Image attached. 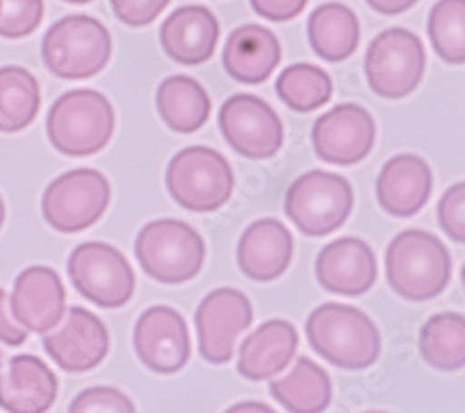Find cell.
I'll return each mask as SVG.
<instances>
[{"instance_id": "484cf974", "label": "cell", "mask_w": 465, "mask_h": 413, "mask_svg": "<svg viewBox=\"0 0 465 413\" xmlns=\"http://www.w3.org/2000/svg\"><path fill=\"white\" fill-rule=\"evenodd\" d=\"M270 393L287 411L321 413L331 402V380L321 365L302 356L287 377L270 384Z\"/></svg>"}, {"instance_id": "f1b7e54d", "label": "cell", "mask_w": 465, "mask_h": 413, "mask_svg": "<svg viewBox=\"0 0 465 413\" xmlns=\"http://www.w3.org/2000/svg\"><path fill=\"white\" fill-rule=\"evenodd\" d=\"M278 97L294 112L319 110L333 93L330 74L313 64H294L282 71L276 81Z\"/></svg>"}, {"instance_id": "e575fe53", "label": "cell", "mask_w": 465, "mask_h": 413, "mask_svg": "<svg viewBox=\"0 0 465 413\" xmlns=\"http://www.w3.org/2000/svg\"><path fill=\"white\" fill-rule=\"evenodd\" d=\"M250 3L257 15L268 21L283 23L298 17L309 0H250Z\"/></svg>"}, {"instance_id": "74e56055", "label": "cell", "mask_w": 465, "mask_h": 413, "mask_svg": "<svg viewBox=\"0 0 465 413\" xmlns=\"http://www.w3.org/2000/svg\"><path fill=\"white\" fill-rule=\"evenodd\" d=\"M229 411H270V413H272L274 409L270 406L261 404V402H241L237 406L229 408Z\"/></svg>"}, {"instance_id": "cb8c5ba5", "label": "cell", "mask_w": 465, "mask_h": 413, "mask_svg": "<svg viewBox=\"0 0 465 413\" xmlns=\"http://www.w3.org/2000/svg\"><path fill=\"white\" fill-rule=\"evenodd\" d=\"M312 49L324 62H344L360 45V21L356 14L339 3L319 6L307 23Z\"/></svg>"}, {"instance_id": "3957f363", "label": "cell", "mask_w": 465, "mask_h": 413, "mask_svg": "<svg viewBox=\"0 0 465 413\" xmlns=\"http://www.w3.org/2000/svg\"><path fill=\"white\" fill-rule=\"evenodd\" d=\"M134 255L142 270L154 281L181 285L202 272L207 248L192 225L163 218L143 225L134 242Z\"/></svg>"}, {"instance_id": "7c38bea8", "label": "cell", "mask_w": 465, "mask_h": 413, "mask_svg": "<svg viewBox=\"0 0 465 413\" xmlns=\"http://www.w3.org/2000/svg\"><path fill=\"white\" fill-rule=\"evenodd\" d=\"M253 322L248 296L237 289H216L202 300L196 311L200 354L214 365L229 363L239 335Z\"/></svg>"}, {"instance_id": "1f68e13d", "label": "cell", "mask_w": 465, "mask_h": 413, "mask_svg": "<svg viewBox=\"0 0 465 413\" xmlns=\"http://www.w3.org/2000/svg\"><path fill=\"white\" fill-rule=\"evenodd\" d=\"M134 402L115 388H90L76 395L69 404L71 413H92V411H112V413H133Z\"/></svg>"}, {"instance_id": "836d02e7", "label": "cell", "mask_w": 465, "mask_h": 413, "mask_svg": "<svg viewBox=\"0 0 465 413\" xmlns=\"http://www.w3.org/2000/svg\"><path fill=\"white\" fill-rule=\"evenodd\" d=\"M112 10L124 25L140 28L151 25L172 3V0H110Z\"/></svg>"}, {"instance_id": "f546056e", "label": "cell", "mask_w": 465, "mask_h": 413, "mask_svg": "<svg viewBox=\"0 0 465 413\" xmlns=\"http://www.w3.org/2000/svg\"><path fill=\"white\" fill-rule=\"evenodd\" d=\"M429 35L436 54L450 64L465 62V0H440L429 17Z\"/></svg>"}, {"instance_id": "9a60e30c", "label": "cell", "mask_w": 465, "mask_h": 413, "mask_svg": "<svg viewBox=\"0 0 465 413\" xmlns=\"http://www.w3.org/2000/svg\"><path fill=\"white\" fill-rule=\"evenodd\" d=\"M44 349L62 370L81 374L99 367L108 356L110 333L95 313L74 306L64 324L44 337Z\"/></svg>"}, {"instance_id": "d6a6232c", "label": "cell", "mask_w": 465, "mask_h": 413, "mask_svg": "<svg viewBox=\"0 0 465 413\" xmlns=\"http://www.w3.org/2000/svg\"><path fill=\"white\" fill-rule=\"evenodd\" d=\"M438 220L450 241L465 242V182H456L443 194L438 205Z\"/></svg>"}, {"instance_id": "4316f807", "label": "cell", "mask_w": 465, "mask_h": 413, "mask_svg": "<svg viewBox=\"0 0 465 413\" xmlns=\"http://www.w3.org/2000/svg\"><path fill=\"white\" fill-rule=\"evenodd\" d=\"M42 88L21 65L0 67V133H21L37 116Z\"/></svg>"}, {"instance_id": "9c48e42d", "label": "cell", "mask_w": 465, "mask_h": 413, "mask_svg": "<svg viewBox=\"0 0 465 413\" xmlns=\"http://www.w3.org/2000/svg\"><path fill=\"white\" fill-rule=\"evenodd\" d=\"M110 196V182L101 172L76 168L47 186L42 200L44 218L60 233H81L101 220Z\"/></svg>"}, {"instance_id": "52a82bcc", "label": "cell", "mask_w": 465, "mask_h": 413, "mask_svg": "<svg viewBox=\"0 0 465 413\" xmlns=\"http://www.w3.org/2000/svg\"><path fill=\"white\" fill-rule=\"evenodd\" d=\"M354 209L352 184L342 175L312 170L285 194V214L307 237H326L342 228Z\"/></svg>"}, {"instance_id": "ba28073f", "label": "cell", "mask_w": 465, "mask_h": 413, "mask_svg": "<svg viewBox=\"0 0 465 413\" xmlns=\"http://www.w3.org/2000/svg\"><path fill=\"white\" fill-rule=\"evenodd\" d=\"M73 287L92 304L115 310L131 302L136 276L127 257L106 242H84L76 246L67 261Z\"/></svg>"}, {"instance_id": "d6986e66", "label": "cell", "mask_w": 465, "mask_h": 413, "mask_svg": "<svg viewBox=\"0 0 465 413\" xmlns=\"http://www.w3.org/2000/svg\"><path fill=\"white\" fill-rule=\"evenodd\" d=\"M58 397L51 367L32 354H19L0 372V408L14 413H44Z\"/></svg>"}, {"instance_id": "ffe728a7", "label": "cell", "mask_w": 465, "mask_h": 413, "mask_svg": "<svg viewBox=\"0 0 465 413\" xmlns=\"http://www.w3.org/2000/svg\"><path fill=\"white\" fill-rule=\"evenodd\" d=\"M432 194V172L417 155H397L387 161L376 181L380 207L391 216L417 214Z\"/></svg>"}, {"instance_id": "5bb4252c", "label": "cell", "mask_w": 465, "mask_h": 413, "mask_svg": "<svg viewBox=\"0 0 465 413\" xmlns=\"http://www.w3.org/2000/svg\"><path fill=\"white\" fill-rule=\"evenodd\" d=\"M133 341L140 361L157 374L179 372L192 354L186 320L170 306L143 311L134 326Z\"/></svg>"}, {"instance_id": "d590c367", "label": "cell", "mask_w": 465, "mask_h": 413, "mask_svg": "<svg viewBox=\"0 0 465 413\" xmlns=\"http://www.w3.org/2000/svg\"><path fill=\"white\" fill-rule=\"evenodd\" d=\"M6 290L0 289V341L8 347H21L26 341V331L10 320L6 313Z\"/></svg>"}, {"instance_id": "5b68a950", "label": "cell", "mask_w": 465, "mask_h": 413, "mask_svg": "<svg viewBox=\"0 0 465 413\" xmlns=\"http://www.w3.org/2000/svg\"><path fill=\"white\" fill-rule=\"evenodd\" d=\"M112 56L108 28L90 15H67L56 21L44 37L45 67L64 81L92 79Z\"/></svg>"}, {"instance_id": "e0dca14e", "label": "cell", "mask_w": 465, "mask_h": 413, "mask_svg": "<svg viewBox=\"0 0 465 413\" xmlns=\"http://www.w3.org/2000/svg\"><path fill=\"white\" fill-rule=\"evenodd\" d=\"M14 319L28 331L45 333L53 329L65 311V287L56 270L30 267L14 285L10 300Z\"/></svg>"}, {"instance_id": "ac0fdd59", "label": "cell", "mask_w": 465, "mask_h": 413, "mask_svg": "<svg viewBox=\"0 0 465 413\" xmlns=\"http://www.w3.org/2000/svg\"><path fill=\"white\" fill-rule=\"evenodd\" d=\"M294 239L287 225L276 218H261L248 225L237 248L242 274L253 281H274L289 269Z\"/></svg>"}, {"instance_id": "6da1fadb", "label": "cell", "mask_w": 465, "mask_h": 413, "mask_svg": "<svg viewBox=\"0 0 465 413\" xmlns=\"http://www.w3.org/2000/svg\"><path fill=\"white\" fill-rule=\"evenodd\" d=\"M307 341L328 363L346 369H369L381 352L376 324L361 310L346 304H322L305 322Z\"/></svg>"}, {"instance_id": "7a4b0ae2", "label": "cell", "mask_w": 465, "mask_h": 413, "mask_svg": "<svg viewBox=\"0 0 465 413\" xmlns=\"http://www.w3.org/2000/svg\"><path fill=\"white\" fill-rule=\"evenodd\" d=\"M452 272L445 244L424 230L399 233L385 253V274L391 289L410 302H426L440 296Z\"/></svg>"}, {"instance_id": "83f0119b", "label": "cell", "mask_w": 465, "mask_h": 413, "mask_svg": "<svg viewBox=\"0 0 465 413\" xmlns=\"http://www.w3.org/2000/svg\"><path fill=\"white\" fill-rule=\"evenodd\" d=\"M422 359L438 370L454 372L465 365V319L445 311L432 315L419 331Z\"/></svg>"}, {"instance_id": "4dcf8cb0", "label": "cell", "mask_w": 465, "mask_h": 413, "mask_svg": "<svg viewBox=\"0 0 465 413\" xmlns=\"http://www.w3.org/2000/svg\"><path fill=\"white\" fill-rule=\"evenodd\" d=\"M44 0H0V37L19 40L37 30L44 19Z\"/></svg>"}, {"instance_id": "7402d4cb", "label": "cell", "mask_w": 465, "mask_h": 413, "mask_svg": "<svg viewBox=\"0 0 465 413\" xmlns=\"http://www.w3.org/2000/svg\"><path fill=\"white\" fill-rule=\"evenodd\" d=\"M298 331L289 320L261 324L241 345L237 370L244 379L262 382L283 372L298 350Z\"/></svg>"}, {"instance_id": "8fae6325", "label": "cell", "mask_w": 465, "mask_h": 413, "mask_svg": "<svg viewBox=\"0 0 465 413\" xmlns=\"http://www.w3.org/2000/svg\"><path fill=\"white\" fill-rule=\"evenodd\" d=\"M218 123L225 142L246 159H272L283 145L280 116L257 95L239 93L229 97L220 108Z\"/></svg>"}, {"instance_id": "44dd1931", "label": "cell", "mask_w": 465, "mask_h": 413, "mask_svg": "<svg viewBox=\"0 0 465 413\" xmlns=\"http://www.w3.org/2000/svg\"><path fill=\"white\" fill-rule=\"evenodd\" d=\"M220 40V23L205 6H183L161 26L164 53L183 65H200L213 58Z\"/></svg>"}, {"instance_id": "f35d334b", "label": "cell", "mask_w": 465, "mask_h": 413, "mask_svg": "<svg viewBox=\"0 0 465 413\" xmlns=\"http://www.w3.org/2000/svg\"><path fill=\"white\" fill-rule=\"evenodd\" d=\"M5 220H6V207H5V202H3V198H0V228H3Z\"/></svg>"}, {"instance_id": "d4e9b609", "label": "cell", "mask_w": 465, "mask_h": 413, "mask_svg": "<svg viewBox=\"0 0 465 413\" xmlns=\"http://www.w3.org/2000/svg\"><path fill=\"white\" fill-rule=\"evenodd\" d=\"M161 120L179 134L200 131L211 116V99L205 88L186 74H173L157 90Z\"/></svg>"}, {"instance_id": "277c9868", "label": "cell", "mask_w": 465, "mask_h": 413, "mask_svg": "<svg viewBox=\"0 0 465 413\" xmlns=\"http://www.w3.org/2000/svg\"><path fill=\"white\" fill-rule=\"evenodd\" d=\"M115 129L110 101L95 90H71L56 99L47 116V136L67 157H90L104 149Z\"/></svg>"}, {"instance_id": "ab89813d", "label": "cell", "mask_w": 465, "mask_h": 413, "mask_svg": "<svg viewBox=\"0 0 465 413\" xmlns=\"http://www.w3.org/2000/svg\"><path fill=\"white\" fill-rule=\"evenodd\" d=\"M64 3H69V5H88V3H92V0H64Z\"/></svg>"}, {"instance_id": "8d00e7d4", "label": "cell", "mask_w": 465, "mask_h": 413, "mask_svg": "<svg viewBox=\"0 0 465 413\" xmlns=\"http://www.w3.org/2000/svg\"><path fill=\"white\" fill-rule=\"evenodd\" d=\"M419 0H367V5L381 15H399L408 12Z\"/></svg>"}, {"instance_id": "30bf717a", "label": "cell", "mask_w": 465, "mask_h": 413, "mask_svg": "<svg viewBox=\"0 0 465 413\" xmlns=\"http://www.w3.org/2000/svg\"><path fill=\"white\" fill-rule=\"evenodd\" d=\"M426 53L419 35L406 28L378 34L365 54V74L371 90L385 99L408 97L420 84Z\"/></svg>"}, {"instance_id": "8992f818", "label": "cell", "mask_w": 465, "mask_h": 413, "mask_svg": "<svg viewBox=\"0 0 465 413\" xmlns=\"http://www.w3.org/2000/svg\"><path fill=\"white\" fill-rule=\"evenodd\" d=\"M166 186L173 202L183 209L214 212L231 200L235 191V173L216 149L192 145L170 161Z\"/></svg>"}, {"instance_id": "2e32d148", "label": "cell", "mask_w": 465, "mask_h": 413, "mask_svg": "<svg viewBox=\"0 0 465 413\" xmlns=\"http://www.w3.org/2000/svg\"><path fill=\"white\" fill-rule=\"evenodd\" d=\"M319 283L339 296H363L378 278V262L372 248L354 237L330 242L317 257Z\"/></svg>"}, {"instance_id": "603a6c76", "label": "cell", "mask_w": 465, "mask_h": 413, "mask_svg": "<svg viewBox=\"0 0 465 413\" xmlns=\"http://www.w3.org/2000/svg\"><path fill=\"white\" fill-rule=\"evenodd\" d=\"M222 62L232 79L242 84L268 81L282 62V45L274 32L261 25H244L229 35Z\"/></svg>"}, {"instance_id": "4fadbf2b", "label": "cell", "mask_w": 465, "mask_h": 413, "mask_svg": "<svg viewBox=\"0 0 465 413\" xmlns=\"http://www.w3.org/2000/svg\"><path fill=\"white\" fill-rule=\"evenodd\" d=\"M319 159L335 166H354L369 157L376 125L369 112L354 103L337 104L322 114L312 131Z\"/></svg>"}]
</instances>
